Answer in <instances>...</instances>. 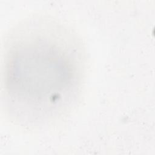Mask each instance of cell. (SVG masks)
<instances>
[{
  "label": "cell",
  "mask_w": 155,
  "mask_h": 155,
  "mask_svg": "<svg viewBox=\"0 0 155 155\" xmlns=\"http://www.w3.org/2000/svg\"><path fill=\"white\" fill-rule=\"evenodd\" d=\"M2 93L5 112L30 128L48 125L67 114L81 96L84 47L71 28L36 15L9 31L4 45Z\"/></svg>",
  "instance_id": "obj_1"
}]
</instances>
